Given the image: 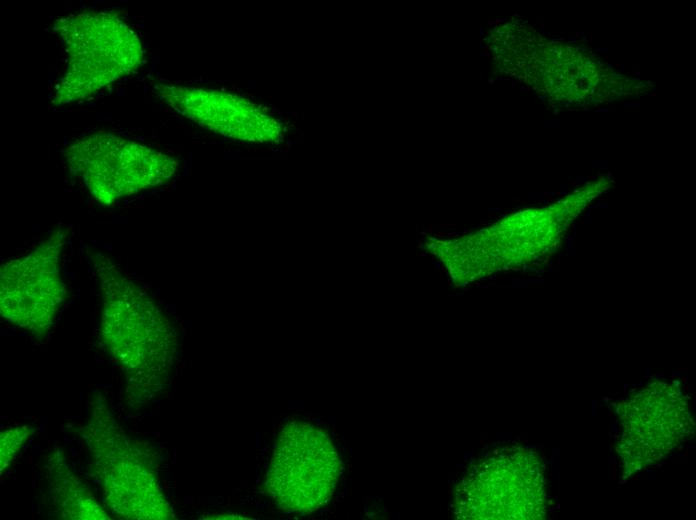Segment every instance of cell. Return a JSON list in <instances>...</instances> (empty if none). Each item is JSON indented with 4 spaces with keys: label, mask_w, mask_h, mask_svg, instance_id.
Masks as SVG:
<instances>
[{
    "label": "cell",
    "mask_w": 696,
    "mask_h": 520,
    "mask_svg": "<svg viewBox=\"0 0 696 520\" xmlns=\"http://www.w3.org/2000/svg\"><path fill=\"white\" fill-rule=\"evenodd\" d=\"M615 411L621 430L617 452L628 474L660 461L694 434L689 399L674 383L648 382Z\"/></svg>",
    "instance_id": "6"
},
{
    "label": "cell",
    "mask_w": 696,
    "mask_h": 520,
    "mask_svg": "<svg viewBox=\"0 0 696 520\" xmlns=\"http://www.w3.org/2000/svg\"><path fill=\"white\" fill-rule=\"evenodd\" d=\"M83 437L92 453V469L112 511L134 520L174 517L160 488L152 453L126 434L102 397L93 404Z\"/></svg>",
    "instance_id": "2"
},
{
    "label": "cell",
    "mask_w": 696,
    "mask_h": 520,
    "mask_svg": "<svg viewBox=\"0 0 696 520\" xmlns=\"http://www.w3.org/2000/svg\"><path fill=\"white\" fill-rule=\"evenodd\" d=\"M547 511L546 464L518 445L495 449L472 463L456 486L454 513L466 520H538Z\"/></svg>",
    "instance_id": "3"
},
{
    "label": "cell",
    "mask_w": 696,
    "mask_h": 520,
    "mask_svg": "<svg viewBox=\"0 0 696 520\" xmlns=\"http://www.w3.org/2000/svg\"><path fill=\"white\" fill-rule=\"evenodd\" d=\"M435 235H439V237H443L445 233L443 232H434Z\"/></svg>",
    "instance_id": "11"
},
{
    "label": "cell",
    "mask_w": 696,
    "mask_h": 520,
    "mask_svg": "<svg viewBox=\"0 0 696 520\" xmlns=\"http://www.w3.org/2000/svg\"><path fill=\"white\" fill-rule=\"evenodd\" d=\"M49 493L61 518L72 520H107L91 490L70 469L60 449H53L46 458Z\"/></svg>",
    "instance_id": "9"
},
{
    "label": "cell",
    "mask_w": 696,
    "mask_h": 520,
    "mask_svg": "<svg viewBox=\"0 0 696 520\" xmlns=\"http://www.w3.org/2000/svg\"><path fill=\"white\" fill-rule=\"evenodd\" d=\"M263 110H264V111H268V110H269V107H264Z\"/></svg>",
    "instance_id": "12"
},
{
    "label": "cell",
    "mask_w": 696,
    "mask_h": 520,
    "mask_svg": "<svg viewBox=\"0 0 696 520\" xmlns=\"http://www.w3.org/2000/svg\"><path fill=\"white\" fill-rule=\"evenodd\" d=\"M65 157L95 199L105 205L170 179L178 162L146 145L98 132L69 145Z\"/></svg>",
    "instance_id": "7"
},
{
    "label": "cell",
    "mask_w": 696,
    "mask_h": 520,
    "mask_svg": "<svg viewBox=\"0 0 696 520\" xmlns=\"http://www.w3.org/2000/svg\"><path fill=\"white\" fill-rule=\"evenodd\" d=\"M28 426L15 427L1 433L0 437V471L9 465L14 456L18 453L22 444L31 434Z\"/></svg>",
    "instance_id": "10"
},
{
    "label": "cell",
    "mask_w": 696,
    "mask_h": 520,
    "mask_svg": "<svg viewBox=\"0 0 696 520\" xmlns=\"http://www.w3.org/2000/svg\"><path fill=\"white\" fill-rule=\"evenodd\" d=\"M341 471V460L328 433L295 420L279 434L265 490L279 509L310 513L332 498Z\"/></svg>",
    "instance_id": "5"
},
{
    "label": "cell",
    "mask_w": 696,
    "mask_h": 520,
    "mask_svg": "<svg viewBox=\"0 0 696 520\" xmlns=\"http://www.w3.org/2000/svg\"><path fill=\"white\" fill-rule=\"evenodd\" d=\"M64 237L60 229L54 231L33 252L0 270L1 316L38 337L50 330L66 298L59 270Z\"/></svg>",
    "instance_id": "8"
},
{
    "label": "cell",
    "mask_w": 696,
    "mask_h": 520,
    "mask_svg": "<svg viewBox=\"0 0 696 520\" xmlns=\"http://www.w3.org/2000/svg\"><path fill=\"white\" fill-rule=\"evenodd\" d=\"M103 296L100 334L107 353L125 372L126 400L135 409L169 381L177 338L152 298L127 279L110 259L94 255Z\"/></svg>",
    "instance_id": "1"
},
{
    "label": "cell",
    "mask_w": 696,
    "mask_h": 520,
    "mask_svg": "<svg viewBox=\"0 0 696 520\" xmlns=\"http://www.w3.org/2000/svg\"><path fill=\"white\" fill-rule=\"evenodd\" d=\"M53 29L68 54L54 104L85 99L142 63L144 52L138 35L114 11L69 15L56 20Z\"/></svg>",
    "instance_id": "4"
}]
</instances>
